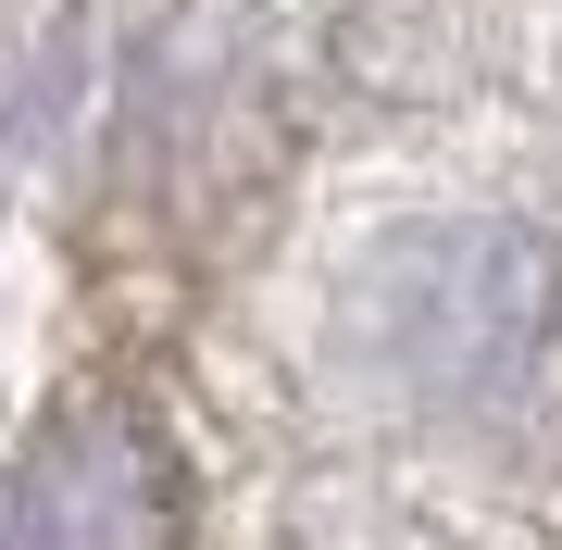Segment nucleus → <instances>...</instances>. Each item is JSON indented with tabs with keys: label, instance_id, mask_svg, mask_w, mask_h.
Instances as JSON below:
<instances>
[{
	"label": "nucleus",
	"instance_id": "obj_1",
	"mask_svg": "<svg viewBox=\"0 0 562 550\" xmlns=\"http://www.w3.org/2000/svg\"><path fill=\"white\" fill-rule=\"evenodd\" d=\"M0 550H176V463L138 413H76L13 463Z\"/></svg>",
	"mask_w": 562,
	"mask_h": 550
}]
</instances>
